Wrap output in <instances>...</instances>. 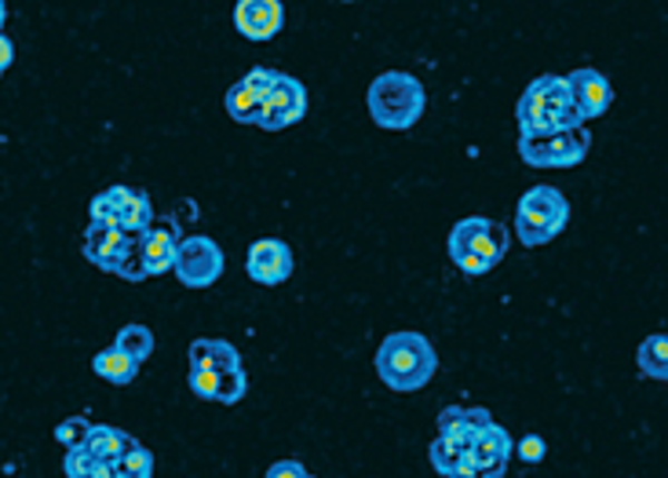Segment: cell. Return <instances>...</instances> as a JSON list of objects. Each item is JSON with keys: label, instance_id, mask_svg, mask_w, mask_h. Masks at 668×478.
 Listing matches in <instances>:
<instances>
[{"label": "cell", "instance_id": "cell-1", "mask_svg": "<svg viewBox=\"0 0 668 478\" xmlns=\"http://www.w3.org/2000/svg\"><path fill=\"white\" fill-rule=\"evenodd\" d=\"M439 354L421 333H391L376 351V373L391 391H421L435 377Z\"/></svg>", "mask_w": 668, "mask_h": 478}, {"label": "cell", "instance_id": "cell-2", "mask_svg": "<svg viewBox=\"0 0 668 478\" xmlns=\"http://www.w3.org/2000/svg\"><path fill=\"white\" fill-rule=\"evenodd\" d=\"M519 117V131L522 136H537V131H559V128H578L584 125L578 110L570 103V88L562 77H537L530 81V88L522 91V99L515 106Z\"/></svg>", "mask_w": 668, "mask_h": 478}, {"label": "cell", "instance_id": "cell-3", "mask_svg": "<svg viewBox=\"0 0 668 478\" xmlns=\"http://www.w3.org/2000/svg\"><path fill=\"white\" fill-rule=\"evenodd\" d=\"M508 252V227L487 216L461 220L450 231V260L461 267L468 277L490 274Z\"/></svg>", "mask_w": 668, "mask_h": 478}, {"label": "cell", "instance_id": "cell-4", "mask_svg": "<svg viewBox=\"0 0 668 478\" xmlns=\"http://www.w3.org/2000/svg\"><path fill=\"white\" fill-rule=\"evenodd\" d=\"M424 85L405 70H387L370 85V114L380 128L405 131L424 114Z\"/></svg>", "mask_w": 668, "mask_h": 478}, {"label": "cell", "instance_id": "cell-5", "mask_svg": "<svg viewBox=\"0 0 668 478\" xmlns=\"http://www.w3.org/2000/svg\"><path fill=\"white\" fill-rule=\"evenodd\" d=\"M570 223V202L556 187H530L519 197L515 208V234L527 248L548 245Z\"/></svg>", "mask_w": 668, "mask_h": 478}, {"label": "cell", "instance_id": "cell-6", "mask_svg": "<svg viewBox=\"0 0 668 478\" xmlns=\"http://www.w3.org/2000/svg\"><path fill=\"white\" fill-rule=\"evenodd\" d=\"M85 256L96 263V267L110 271L125 282H143L147 267H143V252H139V237L121 234L114 227H99V223H88L85 231Z\"/></svg>", "mask_w": 668, "mask_h": 478}, {"label": "cell", "instance_id": "cell-7", "mask_svg": "<svg viewBox=\"0 0 668 478\" xmlns=\"http://www.w3.org/2000/svg\"><path fill=\"white\" fill-rule=\"evenodd\" d=\"M592 136L588 128H559V131H537V136H519V157L530 168H573L588 157Z\"/></svg>", "mask_w": 668, "mask_h": 478}, {"label": "cell", "instance_id": "cell-8", "mask_svg": "<svg viewBox=\"0 0 668 478\" xmlns=\"http://www.w3.org/2000/svg\"><path fill=\"white\" fill-rule=\"evenodd\" d=\"M88 216H91V223H99V227H114V231L132 234V237L147 234L154 227L150 197L132 187H110L99 197H91Z\"/></svg>", "mask_w": 668, "mask_h": 478}, {"label": "cell", "instance_id": "cell-9", "mask_svg": "<svg viewBox=\"0 0 668 478\" xmlns=\"http://www.w3.org/2000/svg\"><path fill=\"white\" fill-rule=\"evenodd\" d=\"M512 435H508L501 423H487L471 438L468 457L461 460V468L453 471V478H504L508 460H512Z\"/></svg>", "mask_w": 668, "mask_h": 478}, {"label": "cell", "instance_id": "cell-10", "mask_svg": "<svg viewBox=\"0 0 668 478\" xmlns=\"http://www.w3.org/2000/svg\"><path fill=\"white\" fill-rule=\"evenodd\" d=\"M176 277L187 289H208L223 274V248L213 237H179L176 252Z\"/></svg>", "mask_w": 668, "mask_h": 478}, {"label": "cell", "instance_id": "cell-11", "mask_svg": "<svg viewBox=\"0 0 668 478\" xmlns=\"http://www.w3.org/2000/svg\"><path fill=\"white\" fill-rule=\"evenodd\" d=\"M278 70H267V66H256V70H248L238 85L227 91V114L234 121L242 125H259V117H264V106H267V96H271V85Z\"/></svg>", "mask_w": 668, "mask_h": 478}, {"label": "cell", "instance_id": "cell-12", "mask_svg": "<svg viewBox=\"0 0 668 478\" xmlns=\"http://www.w3.org/2000/svg\"><path fill=\"white\" fill-rule=\"evenodd\" d=\"M307 114V88L296 81V77H285L278 74L271 85V96L264 106V117H259L256 128H267V131H282L296 121H304Z\"/></svg>", "mask_w": 668, "mask_h": 478}, {"label": "cell", "instance_id": "cell-13", "mask_svg": "<svg viewBox=\"0 0 668 478\" xmlns=\"http://www.w3.org/2000/svg\"><path fill=\"white\" fill-rule=\"evenodd\" d=\"M245 267L256 285H282L289 282L296 260H293V248L278 242V237H259V242H253V248H248Z\"/></svg>", "mask_w": 668, "mask_h": 478}, {"label": "cell", "instance_id": "cell-14", "mask_svg": "<svg viewBox=\"0 0 668 478\" xmlns=\"http://www.w3.org/2000/svg\"><path fill=\"white\" fill-rule=\"evenodd\" d=\"M567 81V88H570V103H573V110H578V117L588 125L592 117H602L610 110V103H613V88H610V81L602 77L599 70H592V66H584V70H573V74H567L562 77Z\"/></svg>", "mask_w": 668, "mask_h": 478}, {"label": "cell", "instance_id": "cell-15", "mask_svg": "<svg viewBox=\"0 0 668 478\" xmlns=\"http://www.w3.org/2000/svg\"><path fill=\"white\" fill-rule=\"evenodd\" d=\"M245 369H190V391L219 406H238L245 398Z\"/></svg>", "mask_w": 668, "mask_h": 478}, {"label": "cell", "instance_id": "cell-16", "mask_svg": "<svg viewBox=\"0 0 668 478\" xmlns=\"http://www.w3.org/2000/svg\"><path fill=\"white\" fill-rule=\"evenodd\" d=\"M282 22L285 11L278 0H242L234 8V26H238V33L248 37V41H271L282 30Z\"/></svg>", "mask_w": 668, "mask_h": 478}, {"label": "cell", "instance_id": "cell-17", "mask_svg": "<svg viewBox=\"0 0 668 478\" xmlns=\"http://www.w3.org/2000/svg\"><path fill=\"white\" fill-rule=\"evenodd\" d=\"M139 252H143V267H147V277L173 271L176 267V252H179L176 223H154L147 234H139Z\"/></svg>", "mask_w": 668, "mask_h": 478}, {"label": "cell", "instance_id": "cell-18", "mask_svg": "<svg viewBox=\"0 0 668 478\" xmlns=\"http://www.w3.org/2000/svg\"><path fill=\"white\" fill-rule=\"evenodd\" d=\"M136 446H139V442H136L132 435H125V431H117V428H102V423H99V428L88 431V438H85L81 449H88L91 457L107 460L110 468H114V464L121 460V457L128 453V449H136Z\"/></svg>", "mask_w": 668, "mask_h": 478}, {"label": "cell", "instance_id": "cell-19", "mask_svg": "<svg viewBox=\"0 0 668 478\" xmlns=\"http://www.w3.org/2000/svg\"><path fill=\"white\" fill-rule=\"evenodd\" d=\"M190 369H242V354L227 340H194Z\"/></svg>", "mask_w": 668, "mask_h": 478}, {"label": "cell", "instance_id": "cell-20", "mask_svg": "<svg viewBox=\"0 0 668 478\" xmlns=\"http://www.w3.org/2000/svg\"><path fill=\"white\" fill-rule=\"evenodd\" d=\"M91 369H96V373H99L102 380L117 383V388H125V383H132V380H136V373H139V365L132 362V358L121 354L117 348L99 351L96 358H91Z\"/></svg>", "mask_w": 668, "mask_h": 478}, {"label": "cell", "instance_id": "cell-21", "mask_svg": "<svg viewBox=\"0 0 668 478\" xmlns=\"http://www.w3.org/2000/svg\"><path fill=\"white\" fill-rule=\"evenodd\" d=\"M114 348L132 358L136 365H143L150 358V351H154V333H150L147 325H125L121 333H117Z\"/></svg>", "mask_w": 668, "mask_h": 478}, {"label": "cell", "instance_id": "cell-22", "mask_svg": "<svg viewBox=\"0 0 668 478\" xmlns=\"http://www.w3.org/2000/svg\"><path fill=\"white\" fill-rule=\"evenodd\" d=\"M62 468H67V478H114L110 464L91 457L88 449H67V460H62Z\"/></svg>", "mask_w": 668, "mask_h": 478}, {"label": "cell", "instance_id": "cell-23", "mask_svg": "<svg viewBox=\"0 0 668 478\" xmlns=\"http://www.w3.org/2000/svg\"><path fill=\"white\" fill-rule=\"evenodd\" d=\"M114 478H154V457H150V449H143V446H136V449H128V453L114 464Z\"/></svg>", "mask_w": 668, "mask_h": 478}, {"label": "cell", "instance_id": "cell-24", "mask_svg": "<svg viewBox=\"0 0 668 478\" xmlns=\"http://www.w3.org/2000/svg\"><path fill=\"white\" fill-rule=\"evenodd\" d=\"M639 373L654 377V380H665L668 377V365H665V336H650L644 348H639Z\"/></svg>", "mask_w": 668, "mask_h": 478}, {"label": "cell", "instance_id": "cell-25", "mask_svg": "<svg viewBox=\"0 0 668 478\" xmlns=\"http://www.w3.org/2000/svg\"><path fill=\"white\" fill-rule=\"evenodd\" d=\"M88 431H91V423L85 417H70V420H62L59 428H56V438H59L62 449H81Z\"/></svg>", "mask_w": 668, "mask_h": 478}, {"label": "cell", "instance_id": "cell-26", "mask_svg": "<svg viewBox=\"0 0 668 478\" xmlns=\"http://www.w3.org/2000/svg\"><path fill=\"white\" fill-rule=\"evenodd\" d=\"M264 478H307V468L299 460H278V464H271Z\"/></svg>", "mask_w": 668, "mask_h": 478}, {"label": "cell", "instance_id": "cell-27", "mask_svg": "<svg viewBox=\"0 0 668 478\" xmlns=\"http://www.w3.org/2000/svg\"><path fill=\"white\" fill-rule=\"evenodd\" d=\"M519 457L527 460V464L544 460V442H541V438H522V442H519Z\"/></svg>", "mask_w": 668, "mask_h": 478}, {"label": "cell", "instance_id": "cell-28", "mask_svg": "<svg viewBox=\"0 0 668 478\" xmlns=\"http://www.w3.org/2000/svg\"><path fill=\"white\" fill-rule=\"evenodd\" d=\"M11 59H16V48H11V41L4 33H0V77H4V70L11 66Z\"/></svg>", "mask_w": 668, "mask_h": 478}, {"label": "cell", "instance_id": "cell-29", "mask_svg": "<svg viewBox=\"0 0 668 478\" xmlns=\"http://www.w3.org/2000/svg\"><path fill=\"white\" fill-rule=\"evenodd\" d=\"M4 19H8V8H4V0H0V26H4Z\"/></svg>", "mask_w": 668, "mask_h": 478}, {"label": "cell", "instance_id": "cell-30", "mask_svg": "<svg viewBox=\"0 0 668 478\" xmlns=\"http://www.w3.org/2000/svg\"><path fill=\"white\" fill-rule=\"evenodd\" d=\"M307 478H314V475H307Z\"/></svg>", "mask_w": 668, "mask_h": 478}]
</instances>
